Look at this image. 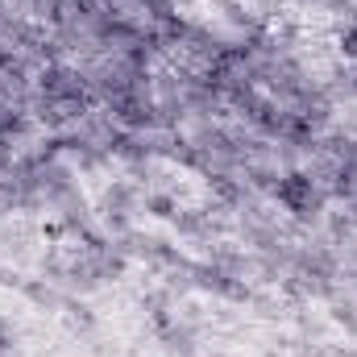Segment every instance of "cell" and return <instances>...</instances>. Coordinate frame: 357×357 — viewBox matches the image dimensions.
<instances>
[{
    "label": "cell",
    "instance_id": "obj_1",
    "mask_svg": "<svg viewBox=\"0 0 357 357\" xmlns=\"http://www.w3.org/2000/svg\"><path fill=\"white\" fill-rule=\"evenodd\" d=\"M278 204L295 216H312V212H320V191L307 175H287L278 178Z\"/></svg>",
    "mask_w": 357,
    "mask_h": 357
},
{
    "label": "cell",
    "instance_id": "obj_2",
    "mask_svg": "<svg viewBox=\"0 0 357 357\" xmlns=\"http://www.w3.org/2000/svg\"><path fill=\"white\" fill-rule=\"evenodd\" d=\"M341 50H345V59H354L357 63V21L341 29Z\"/></svg>",
    "mask_w": 357,
    "mask_h": 357
}]
</instances>
